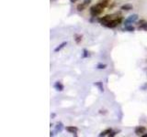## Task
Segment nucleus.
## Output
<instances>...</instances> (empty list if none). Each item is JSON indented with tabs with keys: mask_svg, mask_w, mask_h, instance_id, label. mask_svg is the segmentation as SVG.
Returning <instances> with one entry per match:
<instances>
[{
	"mask_svg": "<svg viewBox=\"0 0 147 137\" xmlns=\"http://www.w3.org/2000/svg\"><path fill=\"white\" fill-rule=\"evenodd\" d=\"M95 85L98 86V87L99 88V91H100L101 92L104 91V88H103V85H102V82H101V81H98V82H96V83H95Z\"/></svg>",
	"mask_w": 147,
	"mask_h": 137,
	"instance_id": "15",
	"label": "nucleus"
},
{
	"mask_svg": "<svg viewBox=\"0 0 147 137\" xmlns=\"http://www.w3.org/2000/svg\"><path fill=\"white\" fill-rule=\"evenodd\" d=\"M117 14H110V15H106L104 17H99L98 19V22L100 23L102 26H105L108 22L110 21L111 19H114V16H116Z\"/></svg>",
	"mask_w": 147,
	"mask_h": 137,
	"instance_id": "3",
	"label": "nucleus"
},
{
	"mask_svg": "<svg viewBox=\"0 0 147 137\" xmlns=\"http://www.w3.org/2000/svg\"><path fill=\"white\" fill-rule=\"evenodd\" d=\"M104 9H105V7H103V6L101 5V4L98 2V4H96V5L92 6L91 7L89 8V12H90V15H91V17H98V16L100 15Z\"/></svg>",
	"mask_w": 147,
	"mask_h": 137,
	"instance_id": "1",
	"label": "nucleus"
},
{
	"mask_svg": "<svg viewBox=\"0 0 147 137\" xmlns=\"http://www.w3.org/2000/svg\"><path fill=\"white\" fill-rule=\"evenodd\" d=\"M123 30H124V31L132 32V31H134V30H135V28H134V26H131V25H128V26H124Z\"/></svg>",
	"mask_w": 147,
	"mask_h": 137,
	"instance_id": "12",
	"label": "nucleus"
},
{
	"mask_svg": "<svg viewBox=\"0 0 147 137\" xmlns=\"http://www.w3.org/2000/svg\"><path fill=\"white\" fill-rule=\"evenodd\" d=\"M107 68V64H98V66H97V69H106Z\"/></svg>",
	"mask_w": 147,
	"mask_h": 137,
	"instance_id": "18",
	"label": "nucleus"
},
{
	"mask_svg": "<svg viewBox=\"0 0 147 137\" xmlns=\"http://www.w3.org/2000/svg\"><path fill=\"white\" fill-rule=\"evenodd\" d=\"M53 87H54V89L56 91H63V89H64V86H63V84L61 81H56L54 83Z\"/></svg>",
	"mask_w": 147,
	"mask_h": 137,
	"instance_id": "8",
	"label": "nucleus"
},
{
	"mask_svg": "<svg viewBox=\"0 0 147 137\" xmlns=\"http://www.w3.org/2000/svg\"><path fill=\"white\" fill-rule=\"evenodd\" d=\"M78 1V0H70V2L71 3H76V2H77Z\"/></svg>",
	"mask_w": 147,
	"mask_h": 137,
	"instance_id": "21",
	"label": "nucleus"
},
{
	"mask_svg": "<svg viewBox=\"0 0 147 137\" xmlns=\"http://www.w3.org/2000/svg\"><path fill=\"white\" fill-rule=\"evenodd\" d=\"M132 8H133V7H132V5H131V4H125V5L120 7V9L125 10V11H130V10H132Z\"/></svg>",
	"mask_w": 147,
	"mask_h": 137,
	"instance_id": "10",
	"label": "nucleus"
},
{
	"mask_svg": "<svg viewBox=\"0 0 147 137\" xmlns=\"http://www.w3.org/2000/svg\"><path fill=\"white\" fill-rule=\"evenodd\" d=\"M63 129V124L62 122H58L55 126V130L56 132H62V130Z\"/></svg>",
	"mask_w": 147,
	"mask_h": 137,
	"instance_id": "14",
	"label": "nucleus"
},
{
	"mask_svg": "<svg viewBox=\"0 0 147 137\" xmlns=\"http://www.w3.org/2000/svg\"><path fill=\"white\" fill-rule=\"evenodd\" d=\"M65 130L68 132H70V134H73L76 135L77 132H78V128L76 127V126H66L65 127Z\"/></svg>",
	"mask_w": 147,
	"mask_h": 137,
	"instance_id": "7",
	"label": "nucleus"
},
{
	"mask_svg": "<svg viewBox=\"0 0 147 137\" xmlns=\"http://www.w3.org/2000/svg\"><path fill=\"white\" fill-rule=\"evenodd\" d=\"M141 136H142V137H147V134H142Z\"/></svg>",
	"mask_w": 147,
	"mask_h": 137,
	"instance_id": "22",
	"label": "nucleus"
},
{
	"mask_svg": "<svg viewBox=\"0 0 147 137\" xmlns=\"http://www.w3.org/2000/svg\"><path fill=\"white\" fill-rule=\"evenodd\" d=\"M67 45V41H63V42H62L61 44H60L59 46H57L55 48H54V52H59L60 50H62L63 48L65 47Z\"/></svg>",
	"mask_w": 147,
	"mask_h": 137,
	"instance_id": "9",
	"label": "nucleus"
},
{
	"mask_svg": "<svg viewBox=\"0 0 147 137\" xmlns=\"http://www.w3.org/2000/svg\"><path fill=\"white\" fill-rule=\"evenodd\" d=\"M112 131V129H111V128H108V129H106L105 131H103V132H100V134H98V136H106V135H109V134H110V132Z\"/></svg>",
	"mask_w": 147,
	"mask_h": 137,
	"instance_id": "13",
	"label": "nucleus"
},
{
	"mask_svg": "<svg viewBox=\"0 0 147 137\" xmlns=\"http://www.w3.org/2000/svg\"><path fill=\"white\" fill-rule=\"evenodd\" d=\"M90 3H91V1H86V0H84L83 3H81V4H79V5H77V7H76L77 11L81 12V11L86 10V8H88V5H89Z\"/></svg>",
	"mask_w": 147,
	"mask_h": 137,
	"instance_id": "5",
	"label": "nucleus"
},
{
	"mask_svg": "<svg viewBox=\"0 0 147 137\" xmlns=\"http://www.w3.org/2000/svg\"><path fill=\"white\" fill-rule=\"evenodd\" d=\"M74 38H75V41L76 44H79L81 41H82V38H83V36L80 34H75V36H74Z\"/></svg>",
	"mask_w": 147,
	"mask_h": 137,
	"instance_id": "11",
	"label": "nucleus"
},
{
	"mask_svg": "<svg viewBox=\"0 0 147 137\" xmlns=\"http://www.w3.org/2000/svg\"><path fill=\"white\" fill-rule=\"evenodd\" d=\"M138 17H139V16L137 14H133V15H131L130 17H128L127 19L124 20V26H128V25L134 23V22H136L138 20Z\"/></svg>",
	"mask_w": 147,
	"mask_h": 137,
	"instance_id": "4",
	"label": "nucleus"
},
{
	"mask_svg": "<svg viewBox=\"0 0 147 137\" xmlns=\"http://www.w3.org/2000/svg\"><path fill=\"white\" fill-rule=\"evenodd\" d=\"M145 22V20H144V19H142V20H140L139 22H138V25H142V24H144Z\"/></svg>",
	"mask_w": 147,
	"mask_h": 137,
	"instance_id": "20",
	"label": "nucleus"
},
{
	"mask_svg": "<svg viewBox=\"0 0 147 137\" xmlns=\"http://www.w3.org/2000/svg\"><path fill=\"white\" fill-rule=\"evenodd\" d=\"M138 29H144V31H147V22H144V24L142 25H139V28H138Z\"/></svg>",
	"mask_w": 147,
	"mask_h": 137,
	"instance_id": "16",
	"label": "nucleus"
},
{
	"mask_svg": "<svg viewBox=\"0 0 147 137\" xmlns=\"http://www.w3.org/2000/svg\"><path fill=\"white\" fill-rule=\"evenodd\" d=\"M146 132V128L144 126H136L134 129V134L136 135H142Z\"/></svg>",
	"mask_w": 147,
	"mask_h": 137,
	"instance_id": "6",
	"label": "nucleus"
},
{
	"mask_svg": "<svg viewBox=\"0 0 147 137\" xmlns=\"http://www.w3.org/2000/svg\"><path fill=\"white\" fill-rule=\"evenodd\" d=\"M122 17H115V19H111L110 21L108 22L104 26L109 28H116V26H118L120 24H122Z\"/></svg>",
	"mask_w": 147,
	"mask_h": 137,
	"instance_id": "2",
	"label": "nucleus"
},
{
	"mask_svg": "<svg viewBox=\"0 0 147 137\" xmlns=\"http://www.w3.org/2000/svg\"><path fill=\"white\" fill-rule=\"evenodd\" d=\"M120 132V131H111L108 136H110V137H113V136H115V135H116L117 134H118V132Z\"/></svg>",
	"mask_w": 147,
	"mask_h": 137,
	"instance_id": "19",
	"label": "nucleus"
},
{
	"mask_svg": "<svg viewBox=\"0 0 147 137\" xmlns=\"http://www.w3.org/2000/svg\"><path fill=\"white\" fill-rule=\"evenodd\" d=\"M89 56V52H88V50H83V55H82V57H83V58H88V57Z\"/></svg>",
	"mask_w": 147,
	"mask_h": 137,
	"instance_id": "17",
	"label": "nucleus"
},
{
	"mask_svg": "<svg viewBox=\"0 0 147 137\" xmlns=\"http://www.w3.org/2000/svg\"><path fill=\"white\" fill-rule=\"evenodd\" d=\"M86 1H91V0H86Z\"/></svg>",
	"mask_w": 147,
	"mask_h": 137,
	"instance_id": "23",
	"label": "nucleus"
}]
</instances>
